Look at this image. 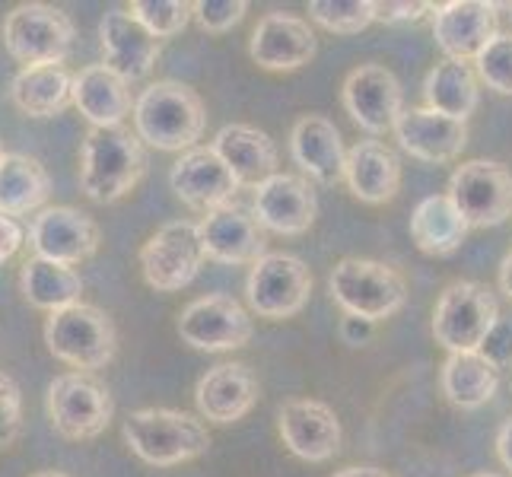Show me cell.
<instances>
[{
  "label": "cell",
  "mask_w": 512,
  "mask_h": 477,
  "mask_svg": "<svg viewBox=\"0 0 512 477\" xmlns=\"http://www.w3.org/2000/svg\"><path fill=\"white\" fill-rule=\"evenodd\" d=\"M51 194V179L39 159L26 153H7L0 159V214L23 217L42 207Z\"/></svg>",
  "instance_id": "obj_33"
},
{
  "label": "cell",
  "mask_w": 512,
  "mask_h": 477,
  "mask_svg": "<svg viewBox=\"0 0 512 477\" xmlns=\"http://www.w3.org/2000/svg\"><path fill=\"white\" fill-rule=\"evenodd\" d=\"M169 185L185 207L201 210V214H214L220 207H229L242 188L229 166L214 153V147H194L182 153L172 163Z\"/></svg>",
  "instance_id": "obj_16"
},
{
  "label": "cell",
  "mask_w": 512,
  "mask_h": 477,
  "mask_svg": "<svg viewBox=\"0 0 512 477\" xmlns=\"http://www.w3.org/2000/svg\"><path fill=\"white\" fill-rule=\"evenodd\" d=\"M500 369L484 353H449L443 363V392L462 411H478L497 395Z\"/></svg>",
  "instance_id": "obj_32"
},
{
  "label": "cell",
  "mask_w": 512,
  "mask_h": 477,
  "mask_svg": "<svg viewBox=\"0 0 512 477\" xmlns=\"http://www.w3.org/2000/svg\"><path fill=\"white\" fill-rule=\"evenodd\" d=\"M4 48L23 67L64 64L74 48V20L51 4H20L4 16Z\"/></svg>",
  "instance_id": "obj_8"
},
{
  "label": "cell",
  "mask_w": 512,
  "mask_h": 477,
  "mask_svg": "<svg viewBox=\"0 0 512 477\" xmlns=\"http://www.w3.org/2000/svg\"><path fill=\"white\" fill-rule=\"evenodd\" d=\"M23 245V226L16 223L13 217L0 214V264L10 261Z\"/></svg>",
  "instance_id": "obj_41"
},
{
  "label": "cell",
  "mask_w": 512,
  "mask_h": 477,
  "mask_svg": "<svg viewBox=\"0 0 512 477\" xmlns=\"http://www.w3.org/2000/svg\"><path fill=\"white\" fill-rule=\"evenodd\" d=\"M4 156H7V153H4V147H0V159H4Z\"/></svg>",
  "instance_id": "obj_49"
},
{
  "label": "cell",
  "mask_w": 512,
  "mask_h": 477,
  "mask_svg": "<svg viewBox=\"0 0 512 477\" xmlns=\"http://www.w3.org/2000/svg\"><path fill=\"white\" fill-rule=\"evenodd\" d=\"M29 245L39 258L74 268V264L96 255L99 226L77 207H45L29 226Z\"/></svg>",
  "instance_id": "obj_18"
},
{
  "label": "cell",
  "mask_w": 512,
  "mask_h": 477,
  "mask_svg": "<svg viewBox=\"0 0 512 477\" xmlns=\"http://www.w3.org/2000/svg\"><path fill=\"white\" fill-rule=\"evenodd\" d=\"M32 477H67L64 471H39V474H32Z\"/></svg>",
  "instance_id": "obj_46"
},
{
  "label": "cell",
  "mask_w": 512,
  "mask_h": 477,
  "mask_svg": "<svg viewBox=\"0 0 512 477\" xmlns=\"http://www.w3.org/2000/svg\"><path fill=\"white\" fill-rule=\"evenodd\" d=\"M446 194L471 229L500 226L512 217V172L493 159H468L455 166Z\"/></svg>",
  "instance_id": "obj_10"
},
{
  "label": "cell",
  "mask_w": 512,
  "mask_h": 477,
  "mask_svg": "<svg viewBox=\"0 0 512 477\" xmlns=\"http://www.w3.org/2000/svg\"><path fill=\"white\" fill-rule=\"evenodd\" d=\"M331 477H388V474L382 468H373V465H353V468H344Z\"/></svg>",
  "instance_id": "obj_44"
},
{
  "label": "cell",
  "mask_w": 512,
  "mask_h": 477,
  "mask_svg": "<svg viewBox=\"0 0 512 477\" xmlns=\"http://www.w3.org/2000/svg\"><path fill=\"white\" fill-rule=\"evenodd\" d=\"M210 147L229 166L242 188H258L271 175H277V144L252 125L220 128Z\"/></svg>",
  "instance_id": "obj_27"
},
{
  "label": "cell",
  "mask_w": 512,
  "mask_h": 477,
  "mask_svg": "<svg viewBox=\"0 0 512 477\" xmlns=\"http://www.w3.org/2000/svg\"><path fill=\"white\" fill-rule=\"evenodd\" d=\"M194 7V20L204 32H229L233 26H239L245 20V13H249V4L245 0H198Z\"/></svg>",
  "instance_id": "obj_37"
},
{
  "label": "cell",
  "mask_w": 512,
  "mask_h": 477,
  "mask_svg": "<svg viewBox=\"0 0 512 477\" xmlns=\"http://www.w3.org/2000/svg\"><path fill=\"white\" fill-rule=\"evenodd\" d=\"M252 214L264 233L303 236L315 223V214H319V198H315L306 175L277 172L255 188Z\"/></svg>",
  "instance_id": "obj_15"
},
{
  "label": "cell",
  "mask_w": 512,
  "mask_h": 477,
  "mask_svg": "<svg viewBox=\"0 0 512 477\" xmlns=\"http://www.w3.org/2000/svg\"><path fill=\"white\" fill-rule=\"evenodd\" d=\"M315 51H319V42H315L312 26L303 16L280 10L261 16L249 42L252 61L264 70H299L315 58Z\"/></svg>",
  "instance_id": "obj_20"
},
{
  "label": "cell",
  "mask_w": 512,
  "mask_h": 477,
  "mask_svg": "<svg viewBox=\"0 0 512 477\" xmlns=\"http://www.w3.org/2000/svg\"><path fill=\"white\" fill-rule=\"evenodd\" d=\"M395 137L401 150H408L420 163L446 166L455 163L468 147V121L439 115L427 105L423 109H404L395 125Z\"/></svg>",
  "instance_id": "obj_21"
},
{
  "label": "cell",
  "mask_w": 512,
  "mask_h": 477,
  "mask_svg": "<svg viewBox=\"0 0 512 477\" xmlns=\"http://www.w3.org/2000/svg\"><path fill=\"white\" fill-rule=\"evenodd\" d=\"M474 74L481 83H487V90L512 96V32L497 35L484 51L481 58L474 61Z\"/></svg>",
  "instance_id": "obj_36"
},
{
  "label": "cell",
  "mask_w": 512,
  "mask_h": 477,
  "mask_svg": "<svg viewBox=\"0 0 512 477\" xmlns=\"http://www.w3.org/2000/svg\"><path fill=\"white\" fill-rule=\"evenodd\" d=\"M258 379L245 363H220L198 379L194 404L210 423H236L255 408Z\"/></svg>",
  "instance_id": "obj_24"
},
{
  "label": "cell",
  "mask_w": 512,
  "mask_h": 477,
  "mask_svg": "<svg viewBox=\"0 0 512 477\" xmlns=\"http://www.w3.org/2000/svg\"><path fill=\"white\" fill-rule=\"evenodd\" d=\"M309 293L312 271L306 268V261L287 252L264 255L252 264L249 280H245V299H249L252 312H258L261 318H271V322L303 312L309 303Z\"/></svg>",
  "instance_id": "obj_11"
},
{
  "label": "cell",
  "mask_w": 512,
  "mask_h": 477,
  "mask_svg": "<svg viewBox=\"0 0 512 477\" xmlns=\"http://www.w3.org/2000/svg\"><path fill=\"white\" fill-rule=\"evenodd\" d=\"M328 287L334 303L347 315L366 318L373 325L382 322V318H392L408 303V284H404V277L395 268H388V264L369 258L338 261L328 277Z\"/></svg>",
  "instance_id": "obj_5"
},
{
  "label": "cell",
  "mask_w": 512,
  "mask_h": 477,
  "mask_svg": "<svg viewBox=\"0 0 512 477\" xmlns=\"http://www.w3.org/2000/svg\"><path fill=\"white\" fill-rule=\"evenodd\" d=\"M474 477H503V474H487V471H484V474H474Z\"/></svg>",
  "instance_id": "obj_47"
},
{
  "label": "cell",
  "mask_w": 512,
  "mask_h": 477,
  "mask_svg": "<svg viewBox=\"0 0 512 477\" xmlns=\"http://www.w3.org/2000/svg\"><path fill=\"white\" fill-rule=\"evenodd\" d=\"M198 229L207 258L220 264H255L268 255V239H264V229L255 214H245L233 204L207 214Z\"/></svg>",
  "instance_id": "obj_23"
},
{
  "label": "cell",
  "mask_w": 512,
  "mask_h": 477,
  "mask_svg": "<svg viewBox=\"0 0 512 477\" xmlns=\"http://www.w3.org/2000/svg\"><path fill=\"white\" fill-rule=\"evenodd\" d=\"M423 99H427V109L439 115L468 121L481 102V80L471 64L439 61L423 80Z\"/></svg>",
  "instance_id": "obj_30"
},
{
  "label": "cell",
  "mask_w": 512,
  "mask_h": 477,
  "mask_svg": "<svg viewBox=\"0 0 512 477\" xmlns=\"http://www.w3.org/2000/svg\"><path fill=\"white\" fill-rule=\"evenodd\" d=\"M121 436L140 462L172 468L201 458L210 449L204 420L172 408H140L121 420Z\"/></svg>",
  "instance_id": "obj_3"
},
{
  "label": "cell",
  "mask_w": 512,
  "mask_h": 477,
  "mask_svg": "<svg viewBox=\"0 0 512 477\" xmlns=\"http://www.w3.org/2000/svg\"><path fill=\"white\" fill-rule=\"evenodd\" d=\"M20 290L32 309H42L51 315V312H61L67 306L80 303L83 280L74 268H67V264L32 255L20 271Z\"/></svg>",
  "instance_id": "obj_31"
},
{
  "label": "cell",
  "mask_w": 512,
  "mask_h": 477,
  "mask_svg": "<svg viewBox=\"0 0 512 477\" xmlns=\"http://www.w3.org/2000/svg\"><path fill=\"white\" fill-rule=\"evenodd\" d=\"M506 10H509V20H512V4H509V7H506Z\"/></svg>",
  "instance_id": "obj_48"
},
{
  "label": "cell",
  "mask_w": 512,
  "mask_h": 477,
  "mask_svg": "<svg viewBox=\"0 0 512 477\" xmlns=\"http://www.w3.org/2000/svg\"><path fill=\"white\" fill-rule=\"evenodd\" d=\"M45 344L55 360L74 366L77 373H96L115 360L118 331L99 306L77 303L45 318Z\"/></svg>",
  "instance_id": "obj_4"
},
{
  "label": "cell",
  "mask_w": 512,
  "mask_h": 477,
  "mask_svg": "<svg viewBox=\"0 0 512 477\" xmlns=\"http://www.w3.org/2000/svg\"><path fill=\"white\" fill-rule=\"evenodd\" d=\"M179 338L194 350H236L252 338V315L239 299L226 293H210L188 303L179 312Z\"/></svg>",
  "instance_id": "obj_12"
},
{
  "label": "cell",
  "mask_w": 512,
  "mask_h": 477,
  "mask_svg": "<svg viewBox=\"0 0 512 477\" xmlns=\"http://www.w3.org/2000/svg\"><path fill=\"white\" fill-rule=\"evenodd\" d=\"M23 430V395L7 373H0V449H10Z\"/></svg>",
  "instance_id": "obj_38"
},
{
  "label": "cell",
  "mask_w": 512,
  "mask_h": 477,
  "mask_svg": "<svg viewBox=\"0 0 512 477\" xmlns=\"http://www.w3.org/2000/svg\"><path fill=\"white\" fill-rule=\"evenodd\" d=\"M309 16L328 32L357 35L376 20V4L373 0H312Z\"/></svg>",
  "instance_id": "obj_34"
},
{
  "label": "cell",
  "mask_w": 512,
  "mask_h": 477,
  "mask_svg": "<svg viewBox=\"0 0 512 477\" xmlns=\"http://www.w3.org/2000/svg\"><path fill=\"white\" fill-rule=\"evenodd\" d=\"M341 99L347 115L357 121L366 134L395 131L404 112V90L398 77L382 64H360L344 77Z\"/></svg>",
  "instance_id": "obj_13"
},
{
  "label": "cell",
  "mask_w": 512,
  "mask_h": 477,
  "mask_svg": "<svg viewBox=\"0 0 512 477\" xmlns=\"http://www.w3.org/2000/svg\"><path fill=\"white\" fill-rule=\"evenodd\" d=\"M277 433L284 446L303 462H328L341 449V420L325 401L293 398L277 414Z\"/></svg>",
  "instance_id": "obj_19"
},
{
  "label": "cell",
  "mask_w": 512,
  "mask_h": 477,
  "mask_svg": "<svg viewBox=\"0 0 512 477\" xmlns=\"http://www.w3.org/2000/svg\"><path fill=\"white\" fill-rule=\"evenodd\" d=\"M497 455H500V462L506 471H512V417L500 427L497 433Z\"/></svg>",
  "instance_id": "obj_43"
},
{
  "label": "cell",
  "mask_w": 512,
  "mask_h": 477,
  "mask_svg": "<svg viewBox=\"0 0 512 477\" xmlns=\"http://www.w3.org/2000/svg\"><path fill=\"white\" fill-rule=\"evenodd\" d=\"M433 10H436V4H423V0H417V4H408V0H382V4H376V20L414 23L423 13H433Z\"/></svg>",
  "instance_id": "obj_40"
},
{
  "label": "cell",
  "mask_w": 512,
  "mask_h": 477,
  "mask_svg": "<svg viewBox=\"0 0 512 477\" xmlns=\"http://www.w3.org/2000/svg\"><path fill=\"white\" fill-rule=\"evenodd\" d=\"M344 182L357 201L385 204L401 188V159L379 140H360L357 147L347 150Z\"/></svg>",
  "instance_id": "obj_26"
},
{
  "label": "cell",
  "mask_w": 512,
  "mask_h": 477,
  "mask_svg": "<svg viewBox=\"0 0 512 477\" xmlns=\"http://www.w3.org/2000/svg\"><path fill=\"white\" fill-rule=\"evenodd\" d=\"M369 334H373V322H366V318H357V315H347L341 322V338L353 347H360L363 341H369Z\"/></svg>",
  "instance_id": "obj_42"
},
{
  "label": "cell",
  "mask_w": 512,
  "mask_h": 477,
  "mask_svg": "<svg viewBox=\"0 0 512 477\" xmlns=\"http://www.w3.org/2000/svg\"><path fill=\"white\" fill-rule=\"evenodd\" d=\"M204 242L201 229L191 220H172L160 226L156 233L140 245V274L147 287L156 293H175L185 290L204 268Z\"/></svg>",
  "instance_id": "obj_9"
},
{
  "label": "cell",
  "mask_w": 512,
  "mask_h": 477,
  "mask_svg": "<svg viewBox=\"0 0 512 477\" xmlns=\"http://www.w3.org/2000/svg\"><path fill=\"white\" fill-rule=\"evenodd\" d=\"M48 420L64 439H96L105 433V427L112 423L115 401L109 385H105L96 373H61L55 382L48 385Z\"/></svg>",
  "instance_id": "obj_6"
},
{
  "label": "cell",
  "mask_w": 512,
  "mask_h": 477,
  "mask_svg": "<svg viewBox=\"0 0 512 477\" xmlns=\"http://www.w3.org/2000/svg\"><path fill=\"white\" fill-rule=\"evenodd\" d=\"M497 4L487 0H449L433 10V42L446 61L474 64L481 51L497 39Z\"/></svg>",
  "instance_id": "obj_14"
},
{
  "label": "cell",
  "mask_w": 512,
  "mask_h": 477,
  "mask_svg": "<svg viewBox=\"0 0 512 477\" xmlns=\"http://www.w3.org/2000/svg\"><path fill=\"white\" fill-rule=\"evenodd\" d=\"M478 353H484V357L497 369L512 360V322L509 318H500V322L493 325V331L487 334V341Z\"/></svg>",
  "instance_id": "obj_39"
},
{
  "label": "cell",
  "mask_w": 512,
  "mask_h": 477,
  "mask_svg": "<svg viewBox=\"0 0 512 477\" xmlns=\"http://www.w3.org/2000/svg\"><path fill=\"white\" fill-rule=\"evenodd\" d=\"M128 10L156 39H172L194 20V7L188 0H134Z\"/></svg>",
  "instance_id": "obj_35"
},
{
  "label": "cell",
  "mask_w": 512,
  "mask_h": 477,
  "mask_svg": "<svg viewBox=\"0 0 512 477\" xmlns=\"http://www.w3.org/2000/svg\"><path fill=\"white\" fill-rule=\"evenodd\" d=\"M500 322L497 299L484 284L455 280L436 299L433 309V338L449 353L481 350L493 325Z\"/></svg>",
  "instance_id": "obj_7"
},
{
  "label": "cell",
  "mask_w": 512,
  "mask_h": 477,
  "mask_svg": "<svg viewBox=\"0 0 512 477\" xmlns=\"http://www.w3.org/2000/svg\"><path fill=\"white\" fill-rule=\"evenodd\" d=\"M134 102L131 83L105 64H90L74 74V105L93 128H118L134 115Z\"/></svg>",
  "instance_id": "obj_25"
},
{
  "label": "cell",
  "mask_w": 512,
  "mask_h": 477,
  "mask_svg": "<svg viewBox=\"0 0 512 477\" xmlns=\"http://www.w3.org/2000/svg\"><path fill=\"white\" fill-rule=\"evenodd\" d=\"M468 229L471 226L449 201V194H430L411 214V239L423 255H436V258L455 255L462 249Z\"/></svg>",
  "instance_id": "obj_29"
},
{
  "label": "cell",
  "mask_w": 512,
  "mask_h": 477,
  "mask_svg": "<svg viewBox=\"0 0 512 477\" xmlns=\"http://www.w3.org/2000/svg\"><path fill=\"white\" fill-rule=\"evenodd\" d=\"M290 156L306 179L325 188L344 182L347 150L344 137L325 115H303L290 131Z\"/></svg>",
  "instance_id": "obj_22"
},
{
  "label": "cell",
  "mask_w": 512,
  "mask_h": 477,
  "mask_svg": "<svg viewBox=\"0 0 512 477\" xmlns=\"http://www.w3.org/2000/svg\"><path fill=\"white\" fill-rule=\"evenodd\" d=\"M204 125L201 96L179 80H156L134 102V131L153 150L188 153L198 147Z\"/></svg>",
  "instance_id": "obj_2"
},
{
  "label": "cell",
  "mask_w": 512,
  "mask_h": 477,
  "mask_svg": "<svg viewBox=\"0 0 512 477\" xmlns=\"http://www.w3.org/2000/svg\"><path fill=\"white\" fill-rule=\"evenodd\" d=\"M99 42H102V64L115 70L121 80H144L153 74L156 58L163 51V39L137 20L131 10H109L99 23Z\"/></svg>",
  "instance_id": "obj_17"
},
{
  "label": "cell",
  "mask_w": 512,
  "mask_h": 477,
  "mask_svg": "<svg viewBox=\"0 0 512 477\" xmlns=\"http://www.w3.org/2000/svg\"><path fill=\"white\" fill-rule=\"evenodd\" d=\"M13 105L29 118L61 115L67 105H74V74L67 64H32L20 67V74L10 83Z\"/></svg>",
  "instance_id": "obj_28"
},
{
  "label": "cell",
  "mask_w": 512,
  "mask_h": 477,
  "mask_svg": "<svg viewBox=\"0 0 512 477\" xmlns=\"http://www.w3.org/2000/svg\"><path fill=\"white\" fill-rule=\"evenodd\" d=\"M500 290L506 293V299L512 303V252L503 258V264H500Z\"/></svg>",
  "instance_id": "obj_45"
},
{
  "label": "cell",
  "mask_w": 512,
  "mask_h": 477,
  "mask_svg": "<svg viewBox=\"0 0 512 477\" xmlns=\"http://www.w3.org/2000/svg\"><path fill=\"white\" fill-rule=\"evenodd\" d=\"M147 172V150L137 131L90 128L80 150V191L96 204H115L137 188Z\"/></svg>",
  "instance_id": "obj_1"
}]
</instances>
